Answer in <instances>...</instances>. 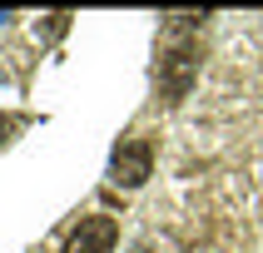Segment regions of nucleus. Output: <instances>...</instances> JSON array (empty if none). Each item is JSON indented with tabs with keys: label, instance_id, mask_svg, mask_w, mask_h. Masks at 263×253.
Segmentation results:
<instances>
[{
	"label": "nucleus",
	"instance_id": "f257e3e1",
	"mask_svg": "<svg viewBox=\"0 0 263 253\" xmlns=\"http://www.w3.org/2000/svg\"><path fill=\"white\" fill-rule=\"evenodd\" d=\"M184 25H174L169 30V45H164V60H159V85H164V94H169V104L189 89V74H194V45H189V35H179Z\"/></svg>",
	"mask_w": 263,
	"mask_h": 253
},
{
	"label": "nucleus",
	"instance_id": "f03ea898",
	"mask_svg": "<svg viewBox=\"0 0 263 253\" xmlns=\"http://www.w3.org/2000/svg\"><path fill=\"white\" fill-rule=\"evenodd\" d=\"M149 169H154L149 139H124V144L115 149V159H109V179H115L119 189H139L149 179Z\"/></svg>",
	"mask_w": 263,
	"mask_h": 253
},
{
	"label": "nucleus",
	"instance_id": "7ed1b4c3",
	"mask_svg": "<svg viewBox=\"0 0 263 253\" xmlns=\"http://www.w3.org/2000/svg\"><path fill=\"white\" fill-rule=\"evenodd\" d=\"M115 243H119V223L109 219V213H89L70 233L65 253H115Z\"/></svg>",
	"mask_w": 263,
	"mask_h": 253
}]
</instances>
